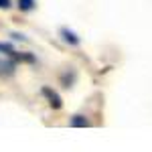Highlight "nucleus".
<instances>
[{
	"label": "nucleus",
	"mask_w": 152,
	"mask_h": 152,
	"mask_svg": "<svg viewBox=\"0 0 152 152\" xmlns=\"http://www.w3.org/2000/svg\"><path fill=\"white\" fill-rule=\"evenodd\" d=\"M0 8H10V0H0Z\"/></svg>",
	"instance_id": "obj_6"
},
{
	"label": "nucleus",
	"mask_w": 152,
	"mask_h": 152,
	"mask_svg": "<svg viewBox=\"0 0 152 152\" xmlns=\"http://www.w3.org/2000/svg\"><path fill=\"white\" fill-rule=\"evenodd\" d=\"M0 51H6L8 55H12V53H14V51H12V47H10V45H6V43H0Z\"/></svg>",
	"instance_id": "obj_5"
},
{
	"label": "nucleus",
	"mask_w": 152,
	"mask_h": 152,
	"mask_svg": "<svg viewBox=\"0 0 152 152\" xmlns=\"http://www.w3.org/2000/svg\"><path fill=\"white\" fill-rule=\"evenodd\" d=\"M71 126H73V128H87V126H89V120L85 116H79V114H77V116L71 118Z\"/></svg>",
	"instance_id": "obj_2"
},
{
	"label": "nucleus",
	"mask_w": 152,
	"mask_h": 152,
	"mask_svg": "<svg viewBox=\"0 0 152 152\" xmlns=\"http://www.w3.org/2000/svg\"><path fill=\"white\" fill-rule=\"evenodd\" d=\"M41 94H43V95H45V97L49 99V104H51V107H55V110H59V107L63 105V102H61V95H59L57 91H53L51 87H43V89H41Z\"/></svg>",
	"instance_id": "obj_1"
},
{
	"label": "nucleus",
	"mask_w": 152,
	"mask_h": 152,
	"mask_svg": "<svg viewBox=\"0 0 152 152\" xmlns=\"http://www.w3.org/2000/svg\"><path fill=\"white\" fill-rule=\"evenodd\" d=\"M61 35H63V39H65L67 43H71V45H79V39H77L75 33H71V31H67V28H61Z\"/></svg>",
	"instance_id": "obj_3"
},
{
	"label": "nucleus",
	"mask_w": 152,
	"mask_h": 152,
	"mask_svg": "<svg viewBox=\"0 0 152 152\" xmlns=\"http://www.w3.org/2000/svg\"><path fill=\"white\" fill-rule=\"evenodd\" d=\"M18 8L24 10V12L33 10V8H35V0H18Z\"/></svg>",
	"instance_id": "obj_4"
}]
</instances>
